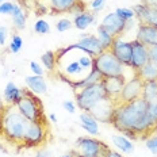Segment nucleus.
Masks as SVG:
<instances>
[{
	"label": "nucleus",
	"mask_w": 157,
	"mask_h": 157,
	"mask_svg": "<svg viewBox=\"0 0 157 157\" xmlns=\"http://www.w3.org/2000/svg\"><path fill=\"white\" fill-rule=\"evenodd\" d=\"M146 118L150 122V126H152L153 132L157 129V99L152 100V102H148V106H146Z\"/></svg>",
	"instance_id": "28"
},
{
	"label": "nucleus",
	"mask_w": 157,
	"mask_h": 157,
	"mask_svg": "<svg viewBox=\"0 0 157 157\" xmlns=\"http://www.w3.org/2000/svg\"><path fill=\"white\" fill-rule=\"evenodd\" d=\"M115 12L121 18H123L125 21H132V19L136 18V12L132 8H125V7H119L115 10Z\"/></svg>",
	"instance_id": "34"
},
{
	"label": "nucleus",
	"mask_w": 157,
	"mask_h": 157,
	"mask_svg": "<svg viewBox=\"0 0 157 157\" xmlns=\"http://www.w3.org/2000/svg\"><path fill=\"white\" fill-rule=\"evenodd\" d=\"M104 6H106V0H94V2L91 3V8H92L94 12L102 11L104 8Z\"/></svg>",
	"instance_id": "39"
},
{
	"label": "nucleus",
	"mask_w": 157,
	"mask_h": 157,
	"mask_svg": "<svg viewBox=\"0 0 157 157\" xmlns=\"http://www.w3.org/2000/svg\"><path fill=\"white\" fill-rule=\"evenodd\" d=\"M49 118H50L52 122H57V118H56L54 114H50V115H49Z\"/></svg>",
	"instance_id": "47"
},
{
	"label": "nucleus",
	"mask_w": 157,
	"mask_h": 157,
	"mask_svg": "<svg viewBox=\"0 0 157 157\" xmlns=\"http://www.w3.org/2000/svg\"><path fill=\"white\" fill-rule=\"evenodd\" d=\"M72 26H73V23H72L69 19L63 18V19H60V21L57 22V25H56V29H57L58 33H64V31L71 30Z\"/></svg>",
	"instance_id": "35"
},
{
	"label": "nucleus",
	"mask_w": 157,
	"mask_h": 157,
	"mask_svg": "<svg viewBox=\"0 0 157 157\" xmlns=\"http://www.w3.org/2000/svg\"><path fill=\"white\" fill-rule=\"evenodd\" d=\"M104 157H123V156L119 155L118 152H113V150H109V152L104 155Z\"/></svg>",
	"instance_id": "46"
},
{
	"label": "nucleus",
	"mask_w": 157,
	"mask_h": 157,
	"mask_svg": "<svg viewBox=\"0 0 157 157\" xmlns=\"http://www.w3.org/2000/svg\"><path fill=\"white\" fill-rule=\"evenodd\" d=\"M107 95L103 90L102 81L94 86L86 87L83 90H80L78 92H76V104L78 106V109L83 111H90L96 103H99L103 98H106Z\"/></svg>",
	"instance_id": "6"
},
{
	"label": "nucleus",
	"mask_w": 157,
	"mask_h": 157,
	"mask_svg": "<svg viewBox=\"0 0 157 157\" xmlns=\"http://www.w3.org/2000/svg\"><path fill=\"white\" fill-rule=\"evenodd\" d=\"M125 83H126L125 75H122V76H114V77H103V80H102V86H103L104 92H106L107 96H109L110 99H113L114 102L118 99V96H119Z\"/></svg>",
	"instance_id": "14"
},
{
	"label": "nucleus",
	"mask_w": 157,
	"mask_h": 157,
	"mask_svg": "<svg viewBox=\"0 0 157 157\" xmlns=\"http://www.w3.org/2000/svg\"><path fill=\"white\" fill-rule=\"evenodd\" d=\"M81 72H83V68L78 64V61H72V63H69L65 67V73H67L68 76H77Z\"/></svg>",
	"instance_id": "31"
},
{
	"label": "nucleus",
	"mask_w": 157,
	"mask_h": 157,
	"mask_svg": "<svg viewBox=\"0 0 157 157\" xmlns=\"http://www.w3.org/2000/svg\"><path fill=\"white\" fill-rule=\"evenodd\" d=\"M136 76H138L142 81L157 80V65L149 60L142 68H140V69L136 72Z\"/></svg>",
	"instance_id": "20"
},
{
	"label": "nucleus",
	"mask_w": 157,
	"mask_h": 157,
	"mask_svg": "<svg viewBox=\"0 0 157 157\" xmlns=\"http://www.w3.org/2000/svg\"><path fill=\"white\" fill-rule=\"evenodd\" d=\"M7 37H8V30H7V27H6V26H2V25H0V46H4V45H6Z\"/></svg>",
	"instance_id": "40"
},
{
	"label": "nucleus",
	"mask_w": 157,
	"mask_h": 157,
	"mask_svg": "<svg viewBox=\"0 0 157 157\" xmlns=\"http://www.w3.org/2000/svg\"><path fill=\"white\" fill-rule=\"evenodd\" d=\"M76 0H49V4L53 12H68Z\"/></svg>",
	"instance_id": "26"
},
{
	"label": "nucleus",
	"mask_w": 157,
	"mask_h": 157,
	"mask_svg": "<svg viewBox=\"0 0 157 157\" xmlns=\"http://www.w3.org/2000/svg\"><path fill=\"white\" fill-rule=\"evenodd\" d=\"M72 49H78V50H83L84 53H87L90 57H96L98 54H100L103 52V48L100 45V41L98 39V37L90 34H81L80 41L77 44L72 45Z\"/></svg>",
	"instance_id": "11"
},
{
	"label": "nucleus",
	"mask_w": 157,
	"mask_h": 157,
	"mask_svg": "<svg viewBox=\"0 0 157 157\" xmlns=\"http://www.w3.org/2000/svg\"><path fill=\"white\" fill-rule=\"evenodd\" d=\"M146 100L142 98L129 103L118 104L113 118V125L119 132H132L136 134L137 140H146L153 136V129L146 118Z\"/></svg>",
	"instance_id": "1"
},
{
	"label": "nucleus",
	"mask_w": 157,
	"mask_h": 157,
	"mask_svg": "<svg viewBox=\"0 0 157 157\" xmlns=\"http://www.w3.org/2000/svg\"><path fill=\"white\" fill-rule=\"evenodd\" d=\"M16 109L30 122H42L44 119V107L41 100L35 96L34 92L23 90V96L16 103Z\"/></svg>",
	"instance_id": "4"
},
{
	"label": "nucleus",
	"mask_w": 157,
	"mask_h": 157,
	"mask_svg": "<svg viewBox=\"0 0 157 157\" xmlns=\"http://www.w3.org/2000/svg\"><path fill=\"white\" fill-rule=\"evenodd\" d=\"M146 148L150 150L152 155H157V136H150L149 138H146Z\"/></svg>",
	"instance_id": "36"
},
{
	"label": "nucleus",
	"mask_w": 157,
	"mask_h": 157,
	"mask_svg": "<svg viewBox=\"0 0 157 157\" xmlns=\"http://www.w3.org/2000/svg\"><path fill=\"white\" fill-rule=\"evenodd\" d=\"M34 31L37 33V34H48V33L50 31V26H49V23L46 21L39 19V21H37L34 25Z\"/></svg>",
	"instance_id": "33"
},
{
	"label": "nucleus",
	"mask_w": 157,
	"mask_h": 157,
	"mask_svg": "<svg viewBox=\"0 0 157 157\" xmlns=\"http://www.w3.org/2000/svg\"><path fill=\"white\" fill-rule=\"evenodd\" d=\"M149 60L157 65V46L149 48Z\"/></svg>",
	"instance_id": "43"
},
{
	"label": "nucleus",
	"mask_w": 157,
	"mask_h": 157,
	"mask_svg": "<svg viewBox=\"0 0 157 157\" xmlns=\"http://www.w3.org/2000/svg\"><path fill=\"white\" fill-rule=\"evenodd\" d=\"M115 107H117L115 102L113 99H110L109 96H106L99 103L95 104L88 113L96 121H100V122L104 123H111L114 118V113H115Z\"/></svg>",
	"instance_id": "8"
},
{
	"label": "nucleus",
	"mask_w": 157,
	"mask_h": 157,
	"mask_svg": "<svg viewBox=\"0 0 157 157\" xmlns=\"http://www.w3.org/2000/svg\"><path fill=\"white\" fill-rule=\"evenodd\" d=\"M110 148L99 140L90 137H78L75 144V156L76 157H104Z\"/></svg>",
	"instance_id": "5"
},
{
	"label": "nucleus",
	"mask_w": 157,
	"mask_h": 157,
	"mask_svg": "<svg viewBox=\"0 0 157 157\" xmlns=\"http://www.w3.org/2000/svg\"><path fill=\"white\" fill-rule=\"evenodd\" d=\"M30 69L34 75H38V76H44V69L41 68V65L35 61H31L30 63Z\"/></svg>",
	"instance_id": "41"
},
{
	"label": "nucleus",
	"mask_w": 157,
	"mask_h": 157,
	"mask_svg": "<svg viewBox=\"0 0 157 157\" xmlns=\"http://www.w3.org/2000/svg\"><path fill=\"white\" fill-rule=\"evenodd\" d=\"M110 52L115 56L125 67H130V60H132V42L122 41L121 37H117V38H114L113 46H111Z\"/></svg>",
	"instance_id": "13"
},
{
	"label": "nucleus",
	"mask_w": 157,
	"mask_h": 157,
	"mask_svg": "<svg viewBox=\"0 0 157 157\" xmlns=\"http://www.w3.org/2000/svg\"><path fill=\"white\" fill-rule=\"evenodd\" d=\"M142 4L149 6V7H156L157 8V0H142Z\"/></svg>",
	"instance_id": "44"
},
{
	"label": "nucleus",
	"mask_w": 157,
	"mask_h": 157,
	"mask_svg": "<svg viewBox=\"0 0 157 157\" xmlns=\"http://www.w3.org/2000/svg\"><path fill=\"white\" fill-rule=\"evenodd\" d=\"M149 61V46L144 45L138 39L132 41V60H130V67L134 72H137L140 68Z\"/></svg>",
	"instance_id": "10"
},
{
	"label": "nucleus",
	"mask_w": 157,
	"mask_h": 157,
	"mask_svg": "<svg viewBox=\"0 0 157 157\" xmlns=\"http://www.w3.org/2000/svg\"><path fill=\"white\" fill-rule=\"evenodd\" d=\"M94 68L100 72L103 77H114L125 75L126 67L110 50H103L100 54L94 57Z\"/></svg>",
	"instance_id": "3"
},
{
	"label": "nucleus",
	"mask_w": 157,
	"mask_h": 157,
	"mask_svg": "<svg viewBox=\"0 0 157 157\" xmlns=\"http://www.w3.org/2000/svg\"><path fill=\"white\" fill-rule=\"evenodd\" d=\"M78 64L81 65V68L83 69H92L94 68V58L92 57H90V56H83V57H80L78 58Z\"/></svg>",
	"instance_id": "37"
},
{
	"label": "nucleus",
	"mask_w": 157,
	"mask_h": 157,
	"mask_svg": "<svg viewBox=\"0 0 157 157\" xmlns=\"http://www.w3.org/2000/svg\"><path fill=\"white\" fill-rule=\"evenodd\" d=\"M95 18H96V14H95L94 11H86V12H83V14L75 16L73 26L77 30H86L87 27H90L95 22Z\"/></svg>",
	"instance_id": "22"
},
{
	"label": "nucleus",
	"mask_w": 157,
	"mask_h": 157,
	"mask_svg": "<svg viewBox=\"0 0 157 157\" xmlns=\"http://www.w3.org/2000/svg\"><path fill=\"white\" fill-rule=\"evenodd\" d=\"M98 39L100 41V45H102L103 50H110L111 46H113L114 37L111 34H109L100 25L98 26Z\"/></svg>",
	"instance_id": "27"
},
{
	"label": "nucleus",
	"mask_w": 157,
	"mask_h": 157,
	"mask_svg": "<svg viewBox=\"0 0 157 157\" xmlns=\"http://www.w3.org/2000/svg\"><path fill=\"white\" fill-rule=\"evenodd\" d=\"M52 153L49 152V150H41V152H38L35 157H50Z\"/></svg>",
	"instance_id": "45"
},
{
	"label": "nucleus",
	"mask_w": 157,
	"mask_h": 157,
	"mask_svg": "<svg viewBox=\"0 0 157 157\" xmlns=\"http://www.w3.org/2000/svg\"><path fill=\"white\" fill-rule=\"evenodd\" d=\"M6 2V0H0V4H2V3H4Z\"/></svg>",
	"instance_id": "49"
},
{
	"label": "nucleus",
	"mask_w": 157,
	"mask_h": 157,
	"mask_svg": "<svg viewBox=\"0 0 157 157\" xmlns=\"http://www.w3.org/2000/svg\"><path fill=\"white\" fill-rule=\"evenodd\" d=\"M58 157H72V155H71V153H65V155H63V156H58Z\"/></svg>",
	"instance_id": "48"
},
{
	"label": "nucleus",
	"mask_w": 157,
	"mask_h": 157,
	"mask_svg": "<svg viewBox=\"0 0 157 157\" xmlns=\"http://www.w3.org/2000/svg\"><path fill=\"white\" fill-rule=\"evenodd\" d=\"M86 11H87V6L84 4L83 0H76L75 4L72 6L71 10L68 12H69L71 15H73V16H77V15L83 14V12H86Z\"/></svg>",
	"instance_id": "32"
},
{
	"label": "nucleus",
	"mask_w": 157,
	"mask_h": 157,
	"mask_svg": "<svg viewBox=\"0 0 157 157\" xmlns=\"http://www.w3.org/2000/svg\"><path fill=\"white\" fill-rule=\"evenodd\" d=\"M11 16H12V25H14L15 30H18V31L25 30L27 19H26V15L22 7L19 4H16V3H15V7H14V11H12Z\"/></svg>",
	"instance_id": "23"
},
{
	"label": "nucleus",
	"mask_w": 157,
	"mask_h": 157,
	"mask_svg": "<svg viewBox=\"0 0 157 157\" xmlns=\"http://www.w3.org/2000/svg\"><path fill=\"white\" fill-rule=\"evenodd\" d=\"M29 125L30 121L19 113L16 106H8L7 110L3 113L0 121V129L3 136L14 144H23Z\"/></svg>",
	"instance_id": "2"
},
{
	"label": "nucleus",
	"mask_w": 157,
	"mask_h": 157,
	"mask_svg": "<svg viewBox=\"0 0 157 157\" xmlns=\"http://www.w3.org/2000/svg\"><path fill=\"white\" fill-rule=\"evenodd\" d=\"M26 86L29 90L35 95H44L48 92V84L44 76H38V75H33V76H27L25 78Z\"/></svg>",
	"instance_id": "18"
},
{
	"label": "nucleus",
	"mask_w": 157,
	"mask_h": 157,
	"mask_svg": "<svg viewBox=\"0 0 157 157\" xmlns=\"http://www.w3.org/2000/svg\"><path fill=\"white\" fill-rule=\"evenodd\" d=\"M22 46H23V39H22V37L19 34H14L11 35V41H10V48L8 50L11 52V53H19L21 52Z\"/></svg>",
	"instance_id": "30"
},
{
	"label": "nucleus",
	"mask_w": 157,
	"mask_h": 157,
	"mask_svg": "<svg viewBox=\"0 0 157 157\" xmlns=\"http://www.w3.org/2000/svg\"><path fill=\"white\" fill-rule=\"evenodd\" d=\"M137 39L146 46H157V27L146 25H140Z\"/></svg>",
	"instance_id": "16"
},
{
	"label": "nucleus",
	"mask_w": 157,
	"mask_h": 157,
	"mask_svg": "<svg viewBox=\"0 0 157 157\" xmlns=\"http://www.w3.org/2000/svg\"><path fill=\"white\" fill-rule=\"evenodd\" d=\"M80 125L87 133L92 134V136H96V134L99 133L98 121L95 119L90 113H87V111H84V113L80 114Z\"/></svg>",
	"instance_id": "21"
},
{
	"label": "nucleus",
	"mask_w": 157,
	"mask_h": 157,
	"mask_svg": "<svg viewBox=\"0 0 157 157\" xmlns=\"http://www.w3.org/2000/svg\"><path fill=\"white\" fill-rule=\"evenodd\" d=\"M133 10L141 25L157 27V8L156 7H149V6H145L141 3V4L134 6Z\"/></svg>",
	"instance_id": "15"
},
{
	"label": "nucleus",
	"mask_w": 157,
	"mask_h": 157,
	"mask_svg": "<svg viewBox=\"0 0 157 157\" xmlns=\"http://www.w3.org/2000/svg\"><path fill=\"white\" fill-rule=\"evenodd\" d=\"M142 99L148 102L157 99V80L142 81Z\"/></svg>",
	"instance_id": "24"
},
{
	"label": "nucleus",
	"mask_w": 157,
	"mask_h": 157,
	"mask_svg": "<svg viewBox=\"0 0 157 157\" xmlns=\"http://www.w3.org/2000/svg\"><path fill=\"white\" fill-rule=\"evenodd\" d=\"M41 61L44 64V67L46 68L49 72L54 71L56 64H57V57H56V52L53 50H48L46 53H44L41 56Z\"/></svg>",
	"instance_id": "29"
},
{
	"label": "nucleus",
	"mask_w": 157,
	"mask_h": 157,
	"mask_svg": "<svg viewBox=\"0 0 157 157\" xmlns=\"http://www.w3.org/2000/svg\"><path fill=\"white\" fill-rule=\"evenodd\" d=\"M103 80V76L100 75V72H98L95 68H92L90 72V75L86 76L81 80H76V81H72V80H67V83L73 88V90H83L86 87H90V86H94V84H98Z\"/></svg>",
	"instance_id": "17"
},
{
	"label": "nucleus",
	"mask_w": 157,
	"mask_h": 157,
	"mask_svg": "<svg viewBox=\"0 0 157 157\" xmlns=\"http://www.w3.org/2000/svg\"><path fill=\"white\" fill-rule=\"evenodd\" d=\"M141 96H142V80L138 76H134L125 83L119 96L115 100V104L118 106V104H122V103L133 102V100L138 99Z\"/></svg>",
	"instance_id": "7"
},
{
	"label": "nucleus",
	"mask_w": 157,
	"mask_h": 157,
	"mask_svg": "<svg viewBox=\"0 0 157 157\" xmlns=\"http://www.w3.org/2000/svg\"><path fill=\"white\" fill-rule=\"evenodd\" d=\"M14 7H15V3H11V2H4L0 4V14L3 15H11L12 11H14Z\"/></svg>",
	"instance_id": "38"
},
{
	"label": "nucleus",
	"mask_w": 157,
	"mask_h": 157,
	"mask_svg": "<svg viewBox=\"0 0 157 157\" xmlns=\"http://www.w3.org/2000/svg\"><path fill=\"white\" fill-rule=\"evenodd\" d=\"M130 21H125L123 18H121L117 12H110L103 18L100 26L106 30L109 34H111L114 38L121 37L125 33L126 29H129Z\"/></svg>",
	"instance_id": "9"
},
{
	"label": "nucleus",
	"mask_w": 157,
	"mask_h": 157,
	"mask_svg": "<svg viewBox=\"0 0 157 157\" xmlns=\"http://www.w3.org/2000/svg\"><path fill=\"white\" fill-rule=\"evenodd\" d=\"M45 136H46V133H45V127L42 122H30L25 136L23 145L29 146V148H34V146L44 142Z\"/></svg>",
	"instance_id": "12"
},
{
	"label": "nucleus",
	"mask_w": 157,
	"mask_h": 157,
	"mask_svg": "<svg viewBox=\"0 0 157 157\" xmlns=\"http://www.w3.org/2000/svg\"><path fill=\"white\" fill-rule=\"evenodd\" d=\"M113 144L117 146L119 150H122L123 153H132L134 150V145L129 138H126L125 136H113L111 137Z\"/></svg>",
	"instance_id": "25"
},
{
	"label": "nucleus",
	"mask_w": 157,
	"mask_h": 157,
	"mask_svg": "<svg viewBox=\"0 0 157 157\" xmlns=\"http://www.w3.org/2000/svg\"><path fill=\"white\" fill-rule=\"evenodd\" d=\"M63 107L69 114H73L75 111H76V104L72 102V100H64V102H63Z\"/></svg>",
	"instance_id": "42"
},
{
	"label": "nucleus",
	"mask_w": 157,
	"mask_h": 157,
	"mask_svg": "<svg viewBox=\"0 0 157 157\" xmlns=\"http://www.w3.org/2000/svg\"><path fill=\"white\" fill-rule=\"evenodd\" d=\"M22 96H23V90H19L14 81H8L4 90V102L8 106H16Z\"/></svg>",
	"instance_id": "19"
}]
</instances>
